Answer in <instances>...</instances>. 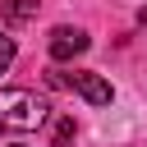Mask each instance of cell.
<instances>
[{"label":"cell","instance_id":"obj_4","mask_svg":"<svg viewBox=\"0 0 147 147\" xmlns=\"http://www.w3.org/2000/svg\"><path fill=\"white\" fill-rule=\"evenodd\" d=\"M51 147H69L74 138H78V124H74V115H51Z\"/></svg>","mask_w":147,"mask_h":147},{"label":"cell","instance_id":"obj_1","mask_svg":"<svg viewBox=\"0 0 147 147\" xmlns=\"http://www.w3.org/2000/svg\"><path fill=\"white\" fill-rule=\"evenodd\" d=\"M51 124V106L46 96L28 92V87H5L0 92V133H28Z\"/></svg>","mask_w":147,"mask_h":147},{"label":"cell","instance_id":"obj_2","mask_svg":"<svg viewBox=\"0 0 147 147\" xmlns=\"http://www.w3.org/2000/svg\"><path fill=\"white\" fill-rule=\"evenodd\" d=\"M87 46H92V37H87L83 28H51V41H46V51H51L55 64H69V60L83 55Z\"/></svg>","mask_w":147,"mask_h":147},{"label":"cell","instance_id":"obj_7","mask_svg":"<svg viewBox=\"0 0 147 147\" xmlns=\"http://www.w3.org/2000/svg\"><path fill=\"white\" fill-rule=\"evenodd\" d=\"M14 147H28V142H14Z\"/></svg>","mask_w":147,"mask_h":147},{"label":"cell","instance_id":"obj_3","mask_svg":"<svg viewBox=\"0 0 147 147\" xmlns=\"http://www.w3.org/2000/svg\"><path fill=\"white\" fill-rule=\"evenodd\" d=\"M64 87H74L87 106H110L115 101V87L101 78V74H87V69H78V74H64Z\"/></svg>","mask_w":147,"mask_h":147},{"label":"cell","instance_id":"obj_5","mask_svg":"<svg viewBox=\"0 0 147 147\" xmlns=\"http://www.w3.org/2000/svg\"><path fill=\"white\" fill-rule=\"evenodd\" d=\"M37 9H41V0H0V14L9 23H28V18H37Z\"/></svg>","mask_w":147,"mask_h":147},{"label":"cell","instance_id":"obj_6","mask_svg":"<svg viewBox=\"0 0 147 147\" xmlns=\"http://www.w3.org/2000/svg\"><path fill=\"white\" fill-rule=\"evenodd\" d=\"M14 55H18V46H14V37H9V32H0V74H5L9 64H14Z\"/></svg>","mask_w":147,"mask_h":147}]
</instances>
